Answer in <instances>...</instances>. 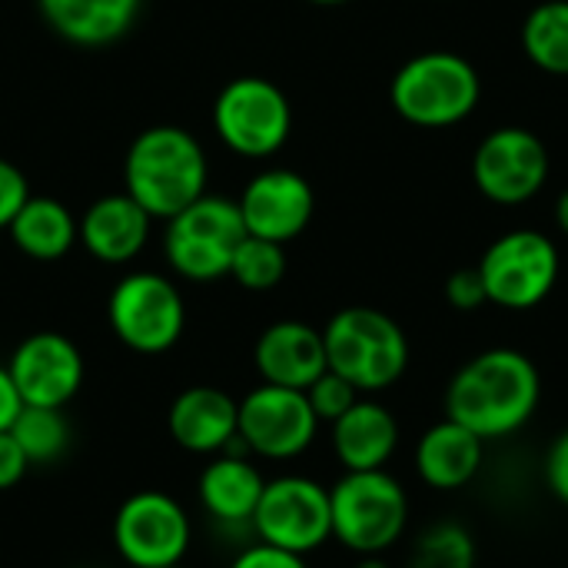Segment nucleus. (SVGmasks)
<instances>
[{
    "instance_id": "20e7f679",
    "label": "nucleus",
    "mask_w": 568,
    "mask_h": 568,
    "mask_svg": "<svg viewBox=\"0 0 568 568\" xmlns=\"http://www.w3.org/2000/svg\"><path fill=\"white\" fill-rule=\"evenodd\" d=\"M326 366L349 379L363 396H376L396 386L409 366V339L403 326L373 306L339 310L326 329Z\"/></svg>"
},
{
    "instance_id": "1a4fd4ad",
    "label": "nucleus",
    "mask_w": 568,
    "mask_h": 568,
    "mask_svg": "<svg viewBox=\"0 0 568 568\" xmlns=\"http://www.w3.org/2000/svg\"><path fill=\"white\" fill-rule=\"evenodd\" d=\"M216 136L240 156L263 160L283 150L293 130V106L286 93L266 77L230 80L213 103Z\"/></svg>"
},
{
    "instance_id": "a211bd4d",
    "label": "nucleus",
    "mask_w": 568,
    "mask_h": 568,
    "mask_svg": "<svg viewBox=\"0 0 568 568\" xmlns=\"http://www.w3.org/2000/svg\"><path fill=\"white\" fill-rule=\"evenodd\" d=\"M266 476L260 473V466L250 459V453L240 446H230L220 456H210V463L203 466L200 479H196V496L203 513L220 523V526H246L253 523V513L260 506Z\"/></svg>"
},
{
    "instance_id": "58836bf2",
    "label": "nucleus",
    "mask_w": 568,
    "mask_h": 568,
    "mask_svg": "<svg viewBox=\"0 0 568 568\" xmlns=\"http://www.w3.org/2000/svg\"><path fill=\"white\" fill-rule=\"evenodd\" d=\"M77 568H83V566H77Z\"/></svg>"
},
{
    "instance_id": "2eb2a0df",
    "label": "nucleus",
    "mask_w": 568,
    "mask_h": 568,
    "mask_svg": "<svg viewBox=\"0 0 568 568\" xmlns=\"http://www.w3.org/2000/svg\"><path fill=\"white\" fill-rule=\"evenodd\" d=\"M236 206L250 236L286 246L310 226L316 196L306 176L293 170H263L246 183Z\"/></svg>"
},
{
    "instance_id": "412c9836",
    "label": "nucleus",
    "mask_w": 568,
    "mask_h": 568,
    "mask_svg": "<svg viewBox=\"0 0 568 568\" xmlns=\"http://www.w3.org/2000/svg\"><path fill=\"white\" fill-rule=\"evenodd\" d=\"M486 459V439H479L473 429L459 426L456 419H443L429 426L416 446V473L429 489L456 493L469 486Z\"/></svg>"
},
{
    "instance_id": "473e14b6",
    "label": "nucleus",
    "mask_w": 568,
    "mask_h": 568,
    "mask_svg": "<svg viewBox=\"0 0 568 568\" xmlns=\"http://www.w3.org/2000/svg\"><path fill=\"white\" fill-rule=\"evenodd\" d=\"M27 469H30V463H27L23 449L17 446V439L10 436V429H3L0 433V493L20 486L23 476H27Z\"/></svg>"
},
{
    "instance_id": "dca6fc26",
    "label": "nucleus",
    "mask_w": 568,
    "mask_h": 568,
    "mask_svg": "<svg viewBox=\"0 0 568 568\" xmlns=\"http://www.w3.org/2000/svg\"><path fill=\"white\" fill-rule=\"evenodd\" d=\"M253 366L263 383L306 393L329 369L323 329L300 320H280L266 326L253 346Z\"/></svg>"
},
{
    "instance_id": "cd10ccee",
    "label": "nucleus",
    "mask_w": 568,
    "mask_h": 568,
    "mask_svg": "<svg viewBox=\"0 0 568 568\" xmlns=\"http://www.w3.org/2000/svg\"><path fill=\"white\" fill-rule=\"evenodd\" d=\"M359 396H363V393H359L349 379H343L339 373H333V369H326V373L306 389V399H310L316 419H320V423H329V426H333L346 409H353V403H356Z\"/></svg>"
},
{
    "instance_id": "b1692460",
    "label": "nucleus",
    "mask_w": 568,
    "mask_h": 568,
    "mask_svg": "<svg viewBox=\"0 0 568 568\" xmlns=\"http://www.w3.org/2000/svg\"><path fill=\"white\" fill-rule=\"evenodd\" d=\"M526 57L552 77H568V0H542L523 20Z\"/></svg>"
},
{
    "instance_id": "39448f33",
    "label": "nucleus",
    "mask_w": 568,
    "mask_h": 568,
    "mask_svg": "<svg viewBox=\"0 0 568 568\" xmlns=\"http://www.w3.org/2000/svg\"><path fill=\"white\" fill-rule=\"evenodd\" d=\"M333 539L356 556L389 552L409 526V496L386 469L346 473L329 489Z\"/></svg>"
},
{
    "instance_id": "f8f14e48",
    "label": "nucleus",
    "mask_w": 568,
    "mask_h": 568,
    "mask_svg": "<svg viewBox=\"0 0 568 568\" xmlns=\"http://www.w3.org/2000/svg\"><path fill=\"white\" fill-rule=\"evenodd\" d=\"M552 160L539 133L526 126H499L473 153V183L496 206H523L549 183Z\"/></svg>"
},
{
    "instance_id": "72a5a7b5",
    "label": "nucleus",
    "mask_w": 568,
    "mask_h": 568,
    "mask_svg": "<svg viewBox=\"0 0 568 568\" xmlns=\"http://www.w3.org/2000/svg\"><path fill=\"white\" fill-rule=\"evenodd\" d=\"M20 406H23V403H20V396H17V389H13L10 373H7V366H0V433L10 429V423L17 419Z\"/></svg>"
},
{
    "instance_id": "ddd939ff",
    "label": "nucleus",
    "mask_w": 568,
    "mask_h": 568,
    "mask_svg": "<svg viewBox=\"0 0 568 568\" xmlns=\"http://www.w3.org/2000/svg\"><path fill=\"white\" fill-rule=\"evenodd\" d=\"M320 433V419L303 389L256 386L240 399V446L270 463L303 456Z\"/></svg>"
},
{
    "instance_id": "4be33fe9",
    "label": "nucleus",
    "mask_w": 568,
    "mask_h": 568,
    "mask_svg": "<svg viewBox=\"0 0 568 568\" xmlns=\"http://www.w3.org/2000/svg\"><path fill=\"white\" fill-rule=\"evenodd\" d=\"M53 33L77 47H106L120 40L136 13L140 0H37Z\"/></svg>"
},
{
    "instance_id": "c9c22d12",
    "label": "nucleus",
    "mask_w": 568,
    "mask_h": 568,
    "mask_svg": "<svg viewBox=\"0 0 568 568\" xmlns=\"http://www.w3.org/2000/svg\"><path fill=\"white\" fill-rule=\"evenodd\" d=\"M356 568H393L389 562H383V556H359Z\"/></svg>"
},
{
    "instance_id": "7c9ffc66",
    "label": "nucleus",
    "mask_w": 568,
    "mask_h": 568,
    "mask_svg": "<svg viewBox=\"0 0 568 568\" xmlns=\"http://www.w3.org/2000/svg\"><path fill=\"white\" fill-rule=\"evenodd\" d=\"M230 568H310L306 566V556H296V552H286V549H276V546H266V542H253L246 549L236 552V559L230 562Z\"/></svg>"
},
{
    "instance_id": "4468645a",
    "label": "nucleus",
    "mask_w": 568,
    "mask_h": 568,
    "mask_svg": "<svg viewBox=\"0 0 568 568\" xmlns=\"http://www.w3.org/2000/svg\"><path fill=\"white\" fill-rule=\"evenodd\" d=\"M7 373L23 406L63 409L83 386V353L63 333H33L13 349Z\"/></svg>"
},
{
    "instance_id": "6e6552de",
    "label": "nucleus",
    "mask_w": 568,
    "mask_h": 568,
    "mask_svg": "<svg viewBox=\"0 0 568 568\" xmlns=\"http://www.w3.org/2000/svg\"><path fill=\"white\" fill-rule=\"evenodd\" d=\"M106 320L126 349L160 356L180 343L186 326V303L166 276L140 270L126 273L113 286L106 300Z\"/></svg>"
},
{
    "instance_id": "bb28decb",
    "label": "nucleus",
    "mask_w": 568,
    "mask_h": 568,
    "mask_svg": "<svg viewBox=\"0 0 568 568\" xmlns=\"http://www.w3.org/2000/svg\"><path fill=\"white\" fill-rule=\"evenodd\" d=\"M230 276L243 286V290H253V293H266L273 290L283 276H286V253H283V243H273V240H260V236H243L236 253H233V263H230Z\"/></svg>"
},
{
    "instance_id": "f257e3e1",
    "label": "nucleus",
    "mask_w": 568,
    "mask_h": 568,
    "mask_svg": "<svg viewBox=\"0 0 568 568\" xmlns=\"http://www.w3.org/2000/svg\"><path fill=\"white\" fill-rule=\"evenodd\" d=\"M539 399L542 376L536 363L513 346H496L473 356L449 379L446 416L493 443L529 426Z\"/></svg>"
},
{
    "instance_id": "7ed1b4c3",
    "label": "nucleus",
    "mask_w": 568,
    "mask_h": 568,
    "mask_svg": "<svg viewBox=\"0 0 568 568\" xmlns=\"http://www.w3.org/2000/svg\"><path fill=\"white\" fill-rule=\"evenodd\" d=\"M483 100L479 70L456 50H426L406 60L393 83V110L419 130H446L476 113Z\"/></svg>"
},
{
    "instance_id": "9d476101",
    "label": "nucleus",
    "mask_w": 568,
    "mask_h": 568,
    "mask_svg": "<svg viewBox=\"0 0 568 568\" xmlns=\"http://www.w3.org/2000/svg\"><path fill=\"white\" fill-rule=\"evenodd\" d=\"M250 529L266 546L310 556L333 539L329 489L310 476L266 479Z\"/></svg>"
},
{
    "instance_id": "f704fd0d",
    "label": "nucleus",
    "mask_w": 568,
    "mask_h": 568,
    "mask_svg": "<svg viewBox=\"0 0 568 568\" xmlns=\"http://www.w3.org/2000/svg\"><path fill=\"white\" fill-rule=\"evenodd\" d=\"M556 223H559L562 236L568 240V190H562L559 200H556Z\"/></svg>"
},
{
    "instance_id": "423d86ee",
    "label": "nucleus",
    "mask_w": 568,
    "mask_h": 568,
    "mask_svg": "<svg viewBox=\"0 0 568 568\" xmlns=\"http://www.w3.org/2000/svg\"><path fill=\"white\" fill-rule=\"evenodd\" d=\"M486 300L499 310L526 313L546 303L559 283L562 256L552 236L542 230H509L493 240L479 260Z\"/></svg>"
},
{
    "instance_id": "aec40b11",
    "label": "nucleus",
    "mask_w": 568,
    "mask_h": 568,
    "mask_svg": "<svg viewBox=\"0 0 568 568\" xmlns=\"http://www.w3.org/2000/svg\"><path fill=\"white\" fill-rule=\"evenodd\" d=\"M399 446V423L396 416L376 403L359 396L353 409H346L333 423V453L346 473H369L386 469Z\"/></svg>"
},
{
    "instance_id": "c756f323",
    "label": "nucleus",
    "mask_w": 568,
    "mask_h": 568,
    "mask_svg": "<svg viewBox=\"0 0 568 568\" xmlns=\"http://www.w3.org/2000/svg\"><path fill=\"white\" fill-rule=\"evenodd\" d=\"M27 200H30L27 176L10 160H0V230H7L13 223V216L20 213V206Z\"/></svg>"
},
{
    "instance_id": "9b49d317",
    "label": "nucleus",
    "mask_w": 568,
    "mask_h": 568,
    "mask_svg": "<svg viewBox=\"0 0 568 568\" xmlns=\"http://www.w3.org/2000/svg\"><path fill=\"white\" fill-rule=\"evenodd\" d=\"M193 526L180 499L160 489L133 493L113 516V546L130 568L180 566L190 552Z\"/></svg>"
},
{
    "instance_id": "f03ea898",
    "label": "nucleus",
    "mask_w": 568,
    "mask_h": 568,
    "mask_svg": "<svg viewBox=\"0 0 568 568\" xmlns=\"http://www.w3.org/2000/svg\"><path fill=\"white\" fill-rule=\"evenodd\" d=\"M123 186L153 220H170L206 193V153L183 126H150L126 150Z\"/></svg>"
},
{
    "instance_id": "f3484780",
    "label": "nucleus",
    "mask_w": 568,
    "mask_h": 568,
    "mask_svg": "<svg viewBox=\"0 0 568 568\" xmlns=\"http://www.w3.org/2000/svg\"><path fill=\"white\" fill-rule=\"evenodd\" d=\"M166 429L180 449L193 456H220L236 446L240 403L216 386H190L173 399Z\"/></svg>"
},
{
    "instance_id": "6ab92c4d",
    "label": "nucleus",
    "mask_w": 568,
    "mask_h": 568,
    "mask_svg": "<svg viewBox=\"0 0 568 568\" xmlns=\"http://www.w3.org/2000/svg\"><path fill=\"white\" fill-rule=\"evenodd\" d=\"M150 213L130 196V193H113L97 200L83 220H80V243L87 253L100 263L120 266L140 256L150 236Z\"/></svg>"
},
{
    "instance_id": "0eeeda50",
    "label": "nucleus",
    "mask_w": 568,
    "mask_h": 568,
    "mask_svg": "<svg viewBox=\"0 0 568 568\" xmlns=\"http://www.w3.org/2000/svg\"><path fill=\"white\" fill-rule=\"evenodd\" d=\"M246 236L240 206L226 196H200L186 210L166 220V263L176 276L193 283H210L230 276L233 253Z\"/></svg>"
},
{
    "instance_id": "393cba45",
    "label": "nucleus",
    "mask_w": 568,
    "mask_h": 568,
    "mask_svg": "<svg viewBox=\"0 0 568 568\" xmlns=\"http://www.w3.org/2000/svg\"><path fill=\"white\" fill-rule=\"evenodd\" d=\"M10 436L17 439L30 466L60 463L73 439L63 409H47V406H20L17 419L10 423Z\"/></svg>"
},
{
    "instance_id": "a878e982",
    "label": "nucleus",
    "mask_w": 568,
    "mask_h": 568,
    "mask_svg": "<svg viewBox=\"0 0 568 568\" xmlns=\"http://www.w3.org/2000/svg\"><path fill=\"white\" fill-rule=\"evenodd\" d=\"M409 568H476V542L469 529L459 523L429 526L409 552Z\"/></svg>"
},
{
    "instance_id": "e433bc0d",
    "label": "nucleus",
    "mask_w": 568,
    "mask_h": 568,
    "mask_svg": "<svg viewBox=\"0 0 568 568\" xmlns=\"http://www.w3.org/2000/svg\"><path fill=\"white\" fill-rule=\"evenodd\" d=\"M316 7H343V3H353V0H310Z\"/></svg>"
},
{
    "instance_id": "4c0bfd02",
    "label": "nucleus",
    "mask_w": 568,
    "mask_h": 568,
    "mask_svg": "<svg viewBox=\"0 0 568 568\" xmlns=\"http://www.w3.org/2000/svg\"><path fill=\"white\" fill-rule=\"evenodd\" d=\"M170 568H183V566H170Z\"/></svg>"
},
{
    "instance_id": "5701e85b",
    "label": "nucleus",
    "mask_w": 568,
    "mask_h": 568,
    "mask_svg": "<svg viewBox=\"0 0 568 568\" xmlns=\"http://www.w3.org/2000/svg\"><path fill=\"white\" fill-rule=\"evenodd\" d=\"M7 230L20 253L43 263L67 256L80 236V223L73 220V213L50 196H30Z\"/></svg>"
},
{
    "instance_id": "2f4dec72",
    "label": "nucleus",
    "mask_w": 568,
    "mask_h": 568,
    "mask_svg": "<svg viewBox=\"0 0 568 568\" xmlns=\"http://www.w3.org/2000/svg\"><path fill=\"white\" fill-rule=\"evenodd\" d=\"M546 483H549V493L568 506V429L556 436V443L549 446V456H546Z\"/></svg>"
},
{
    "instance_id": "c85d7f7f",
    "label": "nucleus",
    "mask_w": 568,
    "mask_h": 568,
    "mask_svg": "<svg viewBox=\"0 0 568 568\" xmlns=\"http://www.w3.org/2000/svg\"><path fill=\"white\" fill-rule=\"evenodd\" d=\"M446 300L453 310L459 313H473L479 306H486V286H483V276L476 266H466V270H456L446 283Z\"/></svg>"
}]
</instances>
